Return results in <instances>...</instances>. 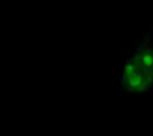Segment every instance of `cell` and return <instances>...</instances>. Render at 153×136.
I'll list each match as a JSON object with an SVG mask.
<instances>
[{
    "mask_svg": "<svg viewBox=\"0 0 153 136\" xmlns=\"http://www.w3.org/2000/svg\"><path fill=\"white\" fill-rule=\"evenodd\" d=\"M118 77L121 93L139 95L150 94L153 91V76L128 55H125L121 62Z\"/></svg>",
    "mask_w": 153,
    "mask_h": 136,
    "instance_id": "cell-1",
    "label": "cell"
},
{
    "mask_svg": "<svg viewBox=\"0 0 153 136\" xmlns=\"http://www.w3.org/2000/svg\"><path fill=\"white\" fill-rule=\"evenodd\" d=\"M126 55L153 76V27L142 33L138 44L131 48Z\"/></svg>",
    "mask_w": 153,
    "mask_h": 136,
    "instance_id": "cell-2",
    "label": "cell"
}]
</instances>
